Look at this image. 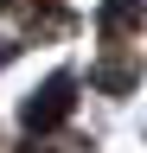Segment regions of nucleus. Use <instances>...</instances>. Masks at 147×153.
Masks as SVG:
<instances>
[{
	"label": "nucleus",
	"mask_w": 147,
	"mask_h": 153,
	"mask_svg": "<svg viewBox=\"0 0 147 153\" xmlns=\"http://www.w3.org/2000/svg\"><path fill=\"white\" fill-rule=\"evenodd\" d=\"M90 83H96L102 96H128L141 83V57H102V64L90 70Z\"/></svg>",
	"instance_id": "3"
},
{
	"label": "nucleus",
	"mask_w": 147,
	"mask_h": 153,
	"mask_svg": "<svg viewBox=\"0 0 147 153\" xmlns=\"http://www.w3.org/2000/svg\"><path fill=\"white\" fill-rule=\"evenodd\" d=\"M70 108H77V76H70V70H58V76H45V83L19 102V121H26L32 134H51Z\"/></svg>",
	"instance_id": "1"
},
{
	"label": "nucleus",
	"mask_w": 147,
	"mask_h": 153,
	"mask_svg": "<svg viewBox=\"0 0 147 153\" xmlns=\"http://www.w3.org/2000/svg\"><path fill=\"white\" fill-rule=\"evenodd\" d=\"M7 7H13V0H0V13H7Z\"/></svg>",
	"instance_id": "5"
},
{
	"label": "nucleus",
	"mask_w": 147,
	"mask_h": 153,
	"mask_svg": "<svg viewBox=\"0 0 147 153\" xmlns=\"http://www.w3.org/2000/svg\"><path fill=\"white\" fill-rule=\"evenodd\" d=\"M19 153H51V147H45V140H26V147H19Z\"/></svg>",
	"instance_id": "4"
},
{
	"label": "nucleus",
	"mask_w": 147,
	"mask_h": 153,
	"mask_svg": "<svg viewBox=\"0 0 147 153\" xmlns=\"http://www.w3.org/2000/svg\"><path fill=\"white\" fill-rule=\"evenodd\" d=\"M96 32L115 45V38H134V32H147V7L141 0H102L96 7Z\"/></svg>",
	"instance_id": "2"
}]
</instances>
